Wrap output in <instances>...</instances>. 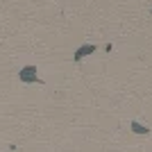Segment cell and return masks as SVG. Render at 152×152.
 <instances>
[{"instance_id":"3957f363","label":"cell","mask_w":152,"mask_h":152,"mask_svg":"<svg viewBox=\"0 0 152 152\" xmlns=\"http://www.w3.org/2000/svg\"><path fill=\"white\" fill-rule=\"evenodd\" d=\"M132 132H136V134H148L150 129H148V125H141V123L134 121V123H132Z\"/></svg>"},{"instance_id":"6da1fadb","label":"cell","mask_w":152,"mask_h":152,"mask_svg":"<svg viewBox=\"0 0 152 152\" xmlns=\"http://www.w3.org/2000/svg\"><path fill=\"white\" fill-rule=\"evenodd\" d=\"M95 50V45H82V48H80V50L75 52V55H73V59H75V61H82V57H86V55H89V52H93Z\"/></svg>"},{"instance_id":"7a4b0ae2","label":"cell","mask_w":152,"mask_h":152,"mask_svg":"<svg viewBox=\"0 0 152 152\" xmlns=\"http://www.w3.org/2000/svg\"><path fill=\"white\" fill-rule=\"evenodd\" d=\"M34 75H37V68H34V66H30V68H25L23 73H20V77H23L25 82H30V80H32Z\"/></svg>"}]
</instances>
